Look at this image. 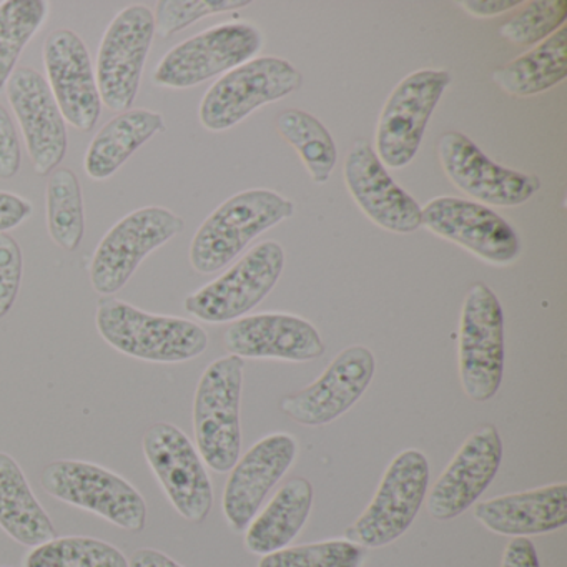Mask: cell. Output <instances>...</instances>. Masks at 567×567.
<instances>
[{
    "label": "cell",
    "mask_w": 567,
    "mask_h": 567,
    "mask_svg": "<svg viewBox=\"0 0 567 567\" xmlns=\"http://www.w3.org/2000/svg\"><path fill=\"white\" fill-rule=\"evenodd\" d=\"M567 78V29L514 59L509 64L494 71L497 87L516 97L543 94L566 81Z\"/></svg>",
    "instance_id": "obj_27"
},
{
    "label": "cell",
    "mask_w": 567,
    "mask_h": 567,
    "mask_svg": "<svg viewBox=\"0 0 567 567\" xmlns=\"http://www.w3.org/2000/svg\"><path fill=\"white\" fill-rule=\"evenodd\" d=\"M21 144L11 115L0 105V178H9L18 175L21 168Z\"/></svg>",
    "instance_id": "obj_36"
},
{
    "label": "cell",
    "mask_w": 567,
    "mask_h": 567,
    "mask_svg": "<svg viewBox=\"0 0 567 567\" xmlns=\"http://www.w3.org/2000/svg\"><path fill=\"white\" fill-rule=\"evenodd\" d=\"M95 327L118 353L151 363H185L208 347L207 331L195 321L148 313L118 298L99 300Z\"/></svg>",
    "instance_id": "obj_1"
},
{
    "label": "cell",
    "mask_w": 567,
    "mask_h": 567,
    "mask_svg": "<svg viewBox=\"0 0 567 567\" xmlns=\"http://www.w3.org/2000/svg\"><path fill=\"white\" fill-rule=\"evenodd\" d=\"M503 461V440L493 424L467 437L443 471L430 496L427 513L437 520H450L474 506L496 477Z\"/></svg>",
    "instance_id": "obj_18"
},
{
    "label": "cell",
    "mask_w": 567,
    "mask_h": 567,
    "mask_svg": "<svg viewBox=\"0 0 567 567\" xmlns=\"http://www.w3.org/2000/svg\"><path fill=\"white\" fill-rule=\"evenodd\" d=\"M315 491L305 477H291L247 527L245 546L258 556L285 549L303 529L313 506Z\"/></svg>",
    "instance_id": "obj_25"
},
{
    "label": "cell",
    "mask_w": 567,
    "mask_h": 567,
    "mask_svg": "<svg viewBox=\"0 0 567 567\" xmlns=\"http://www.w3.org/2000/svg\"><path fill=\"white\" fill-rule=\"evenodd\" d=\"M261 45L264 38L255 25H215L171 49L155 68L154 84L177 91L195 87L251 61Z\"/></svg>",
    "instance_id": "obj_9"
},
{
    "label": "cell",
    "mask_w": 567,
    "mask_h": 567,
    "mask_svg": "<svg viewBox=\"0 0 567 567\" xmlns=\"http://www.w3.org/2000/svg\"><path fill=\"white\" fill-rule=\"evenodd\" d=\"M501 567H540L533 540L527 537H513L504 549Z\"/></svg>",
    "instance_id": "obj_38"
},
{
    "label": "cell",
    "mask_w": 567,
    "mask_h": 567,
    "mask_svg": "<svg viewBox=\"0 0 567 567\" xmlns=\"http://www.w3.org/2000/svg\"><path fill=\"white\" fill-rule=\"evenodd\" d=\"M24 258L21 245L9 234H0V320L14 307L21 290Z\"/></svg>",
    "instance_id": "obj_35"
},
{
    "label": "cell",
    "mask_w": 567,
    "mask_h": 567,
    "mask_svg": "<svg viewBox=\"0 0 567 567\" xmlns=\"http://www.w3.org/2000/svg\"><path fill=\"white\" fill-rule=\"evenodd\" d=\"M295 205L274 190H245L215 208L198 227L190 245V264L197 274L221 270L258 235L293 217Z\"/></svg>",
    "instance_id": "obj_2"
},
{
    "label": "cell",
    "mask_w": 567,
    "mask_h": 567,
    "mask_svg": "<svg viewBox=\"0 0 567 567\" xmlns=\"http://www.w3.org/2000/svg\"><path fill=\"white\" fill-rule=\"evenodd\" d=\"M9 104L24 135L35 174L51 175L68 154V127L48 81L32 68L16 69L9 79Z\"/></svg>",
    "instance_id": "obj_17"
},
{
    "label": "cell",
    "mask_w": 567,
    "mask_h": 567,
    "mask_svg": "<svg viewBox=\"0 0 567 567\" xmlns=\"http://www.w3.org/2000/svg\"><path fill=\"white\" fill-rule=\"evenodd\" d=\"M184 228V218L165 207H144L125 215L95 248L92 288L102 297L117 293L148 255L181 235Z\"/></svg>",
    "instance_id": "obj_7"
},
{
    "label": "cell",
    "mask_w": 567,
    "mask_h": 567,
    "mask_svg": "<svg viewBox=\"0 0 567 567\" xmlns=\"http://www.w3.org/2000/svg\"><path fill=\"white\" fill-rule=\"evenodd\" d=\"M451 74L424 69L404 78L381 111L377 127V155L384 167H406L420 152L431 115L436 111Z\"/></svg>",
    "instance_id": "obj_11"
},
{
    "label": "cell",
    "mask_w": 567,
    "mask_h": 567,
    "mask_svg": "<svg viewBox=\"0 0 567 567\" xmlns=\"http://www.w3.org/2000/svg\"><path fill=\"white\" fill-rule=\"evenodd\" d=\"M284 268V247L261 241L217 280L188 295L185 310L205 323L240 320L274 290Z\"/></svg>",
    "instance_id": "obj_10"
},
{
    "label": "cell",
    "mask_w": 567,
    "mask_h": 567,
    "mask_svg": "<svg viewBox=\"0 0 567 567\" xmlns=\"http://www.w3.org/2000/svg\"><path fill=\"white\" fill-rule=\"evenodd\" d=\"M41 484L55 499L97 514L121 529L142 533L147 526L142 494L107 467L87 461H52L42 470Z\"/></svg>",
    "instance_id": "obj_4"
},
{
    "label": "cell",
    "mask_w": 567,
    "mask_h": 567,
    "mask_svg": "<svg viewBox=\"0 0 567 567\" xmlns=\"http://www.w3.org/2000/svg\"><path fill=\"white\" fill-rule=\"evenodd\" d=\"M520 4H523L520 0H464L461 2L467 14L481 19L504 14Z\"/></svg>",
    "instance_id": "obj_39"
},
{
    "label": "cell",
    "mask_w": 567,
    "mask_h": 567,
    "mask_svg": "<svg viewBox=\"0 0 567 567\" xmlns=\"http://www.w3.org/2000/svg\"><path fill=\"white\" fill-rule=\"evenodd\" d=\"M364 547L347 539L285 547L267 554L258 567H360Z\"/></svg>",
    "instance_id": "obj_32"
},
{
    "label": "cell",
    "mask_w": 567,
    "mask_h": 567,
    "mask_svg": "<svg viewBox=\"0 0 567 567\" xmlns=\"http://www.w3.org/2000/svg\"><path fill=\"white\" fill-rule=\"evenodd\" d=\"M164 128V117L158 112L148 109L121 112L92 138L85 154V174L92 181H107L142 145Z\"/></svg>",
    "instance_id": "obj_24"
},
{
    "label": "cell",
    "mask_w": 567,
    "mask_h": 567,
    "mask_svg": "<svg viewBox=\"0 0 567 567\" xmlns=\"http://www.w3.org/2000/svg\"><path fill=\"white\" fill-rule=\"evenodd\" d=\"M430 486V463L417 450H404L398 454L374 494L367 509L344 530L350 543L361 547L388 546L403 536L414 517Z\"/></svg>",
    "instance_id": "obj_5"
},
{
    "label": "cell",
    "mask_w": 567,
    "mask_h": 567,
    "mask_svg": "<svg viewBox=\"0 0 567 567\" xmlns=\"http://www.w3.org/2000/svg\"><path fill=\"white\" fill-rule=\"evenodd\" d=\"M373 351L354 344L337 354L320 378L285 396L281 413L303 426H324L343 416L363 396L374 377Z\"/></svg>",
    "instance_id": "obj_16"
},
{
    "label": "cell",
    "mask_w": 567,
    "mask_h": 567,
    "mask_svg": "<svg viewBox=\"0 0 567 567\" xmlns=\"http://www.w3.org/2000/svg\"><path fill=\"white\" fill-rule=\"evenodd\" d=\"M0 527L28 547H38L58 537L24 471L8 453H0Z\"/></svg>",
    "instance_id": "obj_26"
},
{
    "label": "cell",
    "mask_w": 567,
    "mask_h": 567,
    "mask_svg": "<svg viewBox=\"0 0 567 567\" xmlns=\"http://www.w3.org/2000/svg\"><path fill=\"white\" fill-rule=\"evenodd\" d=\"M474 517L501 536L553 533L567 524V484H549L483 501L474 506Z\"/></svg>",
    "instance_id": "obj_23"
},
{
    "label": "cell",
    "mask_w": 567,
    "mask_h": 567,
    "mask_svg": "<svg viewBox=\"0 0 567 567\" xmlns=\"http://www.w3.org/2000/svg\"><path fill=\"white\" fill-rule=\"evenodd\" d=\"M48 230L62 250L75 251L85 234L84 197L78 175L69 168H55L45 192Z\"/></svg>",
    "instance_id": "obj_29"
},
{
    "label": "cell",
    "mask_w": 567,
    "mask_h": 567,
    "mask_svg": "<svg viewBox=\"0 0 567 567\" xmlns=\"http://www.w3.org/2000/svg\"><path fill=\"white\" fill-rule=\"evenodd\" d=\"M297 451V440L291 434H268L231 467L221 501L225 519L231 530L241 533L247 529L267 494L290 470Z\"/></svg>",
    "instance_id": "obj_20"
},
{
    "label": "cell",
    "mask_w": 567,
    "mask_h": 567,
    "mask_svg": "<svg viewBox=\"0 0 567 567\" xmlns=\"http://www.w3.org/2000/svg\"><path fill=\"white\" fill-rule=\"evenodd\" d=\"M24 567H128L121 549L87 536L54 537L25 556Z\"/></svg>",
    "instance_id": "obj_31"
},
{
    "label": "cell",
    "mask_w": 567,
    "mask_h": 567,
    "mask_svg": "<svg viewBox=\"0 0 567 567\" xmlns=\"http://www.w3.org/2000/svg\"><path fill=\"white\" fill-rule=\"evenodd\" d=\"M154 35V14L145 6H128L115 16L102 38L95 72L105 107L118 114L131 111Z\"/></svg>",
    "instance_id": "obj_13"
},
{
    "label": "cell",
    "mask_w": 567,
    "mask_h": 567,
    "mask_svg": "<svg viewBox=\"0 0 567 567\" xmlns=\"http://www.w3.org/2000/svg\"><path fill=\"white\" fill-rule=\"evenodd\" d=\"M250 0H162L155 11V32L171 38L208 16L248 8Z\"/></svg>",
    "instance_id": "obj_34"
},
{
    "label": "cell",
    "mask_w": 567,
    "mask_h": 567,
    "mask_svg": "<svg viewBox=\"0 0 567 567\" xmlns=\"http://www.w3.org/2000/svg\"><path fill=\"white\" fill-rule=\"evenodd\" d=\"M437 157L454 187L471 195L481 205L517 207L530 200L540 188L536 175L496 164L461 132L450 131L441 135Z\"/></svg>",
    "instance_id": "obj_14"
},
{
    "label": "cell",
    "mask_w": 567,
    "mask_h": 567,
    "mask_svg": "<svg viewBox=\"0 0 567 567\" xmlns=\"http://www.w3.org/2000/svg\"><path fill=\"white\" fill-rule=\"evenodd\" d=\"M421 227L466 248L486 264L509 265L520 254L516 230L486 205L440 197L421 208Z\"/></svg>",
    "instance_id": "obj_15"
},
{
    "label": "cell",
    "mask_w": 567,
    "mask_h": 567,
    "mask_svg": "<svg viewBox=\"0 0 567 567\" xmlns=\"http://www.w3.org/2000/svg\"><path fill=\"white\" fill-rule=\"evenodd\" d=\"M48 84L62 117L78 131L91 132L101 117L94 65L85 42L69 29H58L45 39Z\"/></svg>",
    "instance_id": "obj_19"
},
{
    "label": "cell",
    "mask_w": 567,
    "mask_h": 567,
    "mask_svg": "<svg viewBox=\"0 0 567 567\" xmlns=\"http://www.w3.org/2000/svg\"><path fill=\"white\" fill-rule=\"evenodd\" d=\"M34 212V205L21 195L0 192V234H8L28 220Z\"/></svg>",
    "instance_id": "obj_37"
},
{
    "label": "cell",
    "mask_w": 567,
    "mask_h": 567,
    "mask_svg": "<svg viewBox=\"0 0 567 567\" xmlns=\"http://www.w3.org/2000/svg\"><path fill=\"white\" fill-rule=\"evenodd\" d=\"M128 567H184L177 563V560L172 559L171 556H167L165 553H161L157 549H148V547H144V549L135 550L132 554L131 560H128Z\"/></svg>",
    "instance_id": "obj_40"
},
{
    "label": "cell",
    "mask_w": 567,
    "mask_h": 567,
    "mask_svg": "<svg viewBox=\"0 0 567 567\" xmlns=\"http://www.w3.org/2000/svg\"><path fill=\"white\" fill-rule=\"evenodd\" d=\"M301 85L303 75L285 59H251L208 89L202 99L198 118L207 131H228L251 112L288 97Z\"/></svg>",
    "instance_id": "obj_6"
},
{
    "label": "cell",
    "mask_w": 567,
    "mask_h": 567,
    "mask_svg": "<svg viewBox=\"0 0 567 567\" xmlns=\"http://www.w3.org/2000/svg\"><path fill=\"white\" fill-rule=\"evenodd\" d=\"M344 184L378 227L393 234H413L421 227L420 205L390 177L370 142H354L344 161Z\"/></svg>",
    "instance_id": "obj_21"
},
{
    "label": "cell",
    "mask_w": 567,
    "mask_h": 567,
    "mask_svg": "<svg viewBox=\"0 0 567 567\" xmlns=\"http://www.w3.org/2000/svg\"><path fill=\"white\" fill-rule=\"evenodd\" d=\"M566 19V0H534L509 19L499 34L516 45H537L564 28Z\"/></svg>",
    "instance_id": "obj_33"
},
{
    "label": "cell",
    "mask_w": 567,
    "mask_h": 567,
    "mask_svg": "<svg viewBox=\"0 0 567 567\" xmlns=\"http://www.w3.org/2000/svg\"><path fill=\"white\" fill-rule=\"evenodd\" d=\"M241 358L228 354L208 364L194 400V433L204 463L227 473L240 460V400L244 388Z\"/></svg>",
    "instance_id": "obj_3"
},
{
    "label": "cell",
    "mask_w": 567,
    "mask_h": 567,
    "mask_svg": "<svg viewBox=\"0 0 567 567\" xmlns=\"http://www.w3.org/2000/svg\"><path fill=\"white\" fill-rule=\"evenodd\" d=\"M460 380L464 393L486 403L504 374V313L496 293L477 281L464 298L460 320Z\"/></svg>",
    "instance_id": "obj_8"
},
{
    "label": "cell",
    "mask_w": 567,
    "mask_h": 567,
    "mask_svg": "<svg viewBox=\"0 0 567 567\" xmlns=\"http://www.w3.org/2000/svg\"><path fill=\"white\" fill-rule=\"evenodd\" d=\"M142 450L165 496L190 523H204L214 506V487L187 434L171 423H155L142 437Z\"/></svg>",
    "instance_id": "obj_12"
},
{
    "label": "cell",
    "mask_w": 567,
    "mask_h": 567,
    "mask_svg": "<svg viewBox=\"0 0 567 567\" xmlns=\"http://www.w3.org/2000/svg\"><path fill=\"white\" fill-rule=\"evenodd\" d=\"M44 0H8L0 4V92L14 74L25 45L48 19Z\"/></svg>",
    "instance_id": "obj_30"
},
{
    "label": "cell",
    "mask_w": 567,
    "mask_h": 567,
    "mask_svg": "<svg viewBox=\"0 0 567 567\" xmlns=\"http://www.w3.org/2000/svg\"><path fill=\"white\" fill-rule=\"evenodd\" d=\"M277 131L298 152L313 182L327 184L338 161L337 144L327 127L308 112L288 109L278 115Z\"/></svg>",
    "instance_id": "obj_28"
},
{
    "label": "cell",
    "mask_w": 567,
    "mask_h": 567,
    "mask_svg": "<svg viewBox=\"0 0 567 567\" xmlns=\"http://www.w3.org/2000/svg\"><path fill=\"white\" fill-rule=\"evenodd\" d=\"M228 353L241 358L301 361L323 357L324 343L317 328L288 313H261L231 323L224 334Z\"/></svg>",
    "instance_id": "obj_22"
}]
</instances>
